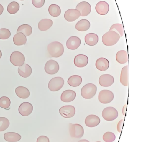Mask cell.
I'll return each mask as SVG.
<instances>
[{"label":"cell","mask_w":151,"mask_h":142,"mask_svg":"<svg viewBox=\"0 0 151 142\" xmlns=\"http://www.w3.org/2000/svg\"><path fill=\"white\" fill-rule=\"evenodd\" d=\"M1 56H2V53H1V51L0 50V59L1 58Z\"/></svg>","instance_id":"obj_45"},{"label":"cell","mask_w":151,"mask_h":142,"mask_svg":"<svg viewBox=\"0 0 151 142\" xmlns=\"http://www.w3.org/2000/svg\"><path fill=\"white\" fill-rule=\"evenodd\" d=\"M97 87L93 83H88L81 89V94L86 99H90L94 97L97 92Z\"/></svg>","instance_id":"obj_3"},{"label":"cell","mask_w":151,"mask_h":142,"mask_svg":"<svg viewBox=\"0 0 151 142\" xmlns=\"http://www.w3.org/2000/svg\"><path fill=\"white\" fill-rule=\"evenodd\" d=\"M17 95L22 99H26L29 97L30 92L29 89L24 86H18L15 89Z\"/></svg>","instance_id":"obj_25"},{"label":"cell","mask_w":151,"mask_h":142,"mask_svg":"<svg viewBox=\"0 0 151 142\" xmlns=\"http://www.w3.org/2000/svg\"><path fill=\"white\" fill-rule=\"evenodd\" d=\"M109 31H114L116 32L120 35V37H122L124 35V30L122 25L120 24H115L111 26Z\"/></svg>","instance_id":"obj_34"},{"label":"cell","mask_w":151,"mask_h":142,"mask_svg":"<svg viewBox=\"0 0 151 142\" xmlns=\"http://www.w3.org/2000/svg\"><path fill=\"white\" fill-rule=\"evenodd\" d=\"M102 116L106 121H113L118 117V111L113 107H108L102 111Z\"/></svg>","instance_id":"obj_6"},{"label":"cell","mask_w":151,"mask_h":142,"mask_svg":"<svg viewBox=\"0 0 151 142\" xmlns=\"http://www.w3.org/2000/svg\"><path fill=\"white\" fill-rule=\"evenodd\" d=\"M114 98V93L111 91L108 90H103L101 91L98 96L99 101L102 104L110 103Z\"/></svg>","instance_id":"obj_8"},{"label":"cell","mask_w":151,"mask_h":142,"mask_svg":"<svg viewBox=\"0 0 151 142\" xmlns=\"http://www.w3.org/2000/svg\"><path fill=\"white\" fill-rule=\"evenodd\" d=\"M20 5L17 2L13 1L9 4L7 7V11L11 14H14L19 11Z\"/></svg>","instance_id":"obj_33"},{"label":"cell","mask_w":151,"mask_h":142,"mask_svg":"<svg viewBox=\"0 0 151 142\" xmlns=\"http://www.w3.org/2000/svg\"><path fill=\"white\" fill-rule=\"evenodd\" d=\"M100 119L95 115H90L86 118L85 123L87 127L93 128L98 126L100 123Z\"/></svg>","instance_id":"obj_18"},{"label":"cell","mask_w":151,"mask_h":142,"mask_svg":"<svg viewBox=\"0 0 151 142\" xmlns=\"http://www.w3.org/2000/svg\"><path fill=\"white\" fill-rule=\"evenodd\" d=\"M81 45V40L77 36L70 37L66 42L67 48L70 50H75L79 47Z\"/></svg>","instance_id":"obj_14"},{"label":"cell","mask_w":151,"mask_h":142,"mask_svg":"<svg viewBox=\"0 0 151 142\" xmlns=\"http://www.w3.org/2000/svg\"><path fill=\"white\" fill-rule=\"evenodd\" d=\"M53 22L49 19H44L38 23V28L40 31H45L50 29L53 25Z\"/></svg>","instance_id":"obj_24"},{"label":"cell","mask_w":151,"mask_h":142,"mask_svg":"<svg viewBox=\"0 0 151 142\" xmlns=\"http://www.w3.org/2000/svg\"><path fill=\"white\" fill-rule=\"evenodd\" d=\"M116 136L113 132L108 131L103 136V139L106 142H113L115 140Z\"/></svg>","instance_id":"obj_37"},{"label":"cell","mask_w":151,"mask_h":142,"mask_svg":"<svg viewBox=\"0 0 151 142\" xmlns=\"http://www.w3.org/2000/svg\"><path fill=\"white\" fill-rule=\"evenodd\" d=\"M129 66L126 65L122 69L120 76V82L124 86H127L129 84Z\"/></svg>","instance_id":"obj_22"},{"label":"cell","mask_w":151,"mask_h":142,"mask_svg":"<svg viewBox=\"0 0 151 142\" xmlns=\"http://www.w3.org/2000/svg\"><path fill=\"white\" fill-rule=\"evenodd\" d=\"M11 101L9 98L3 96L0 98V107L4 109H7L10 106Z\"/></svg>","instance_id":"obj_35"},{"label":"cell","mask_w":151,"mask_h":142,"mask_svg":"<svg viewBox=\"0 0 151 142\" xmlns=\"http://www.w3.org/2000/svg\"><path fill=\"white\" fill-rule=\"evenodd\" d=\"M25 61L24 55L19 51L13 52L10 56V62L15 66L19 67L22 66L24 64Z\"/></svg>","instance_id":"obj_7"},{"label":"cell","mask_w":151,"mask_h":142,"mask_svg":"<svg viewBox=\"0 0 151 142\" xmlns=\"http://www.w3.org/2000/svg\"><path fill=\"white\" fill-rule=\"evenodd\" d=\"M120 35L114 31H109L102 36V41L108 46L115 45L120 39Z\"/></svg>","instance_id":"obj_2"},{"label":"cell","mask_w":151,"mask_h":142,"mask_svg":"<svg viewBox=\"0 0 151 142\" xmlns=\"http://www.w3.org/2000/svg\"><path fill=\"white\" fill-rule=\"evenodd\" d=\"M116 61L121 64L126 63L128 61V54L125 50L118 51L116 56Z\"/></svg>","instance_id":"obj_29"},{"label":"cell","mask_w":151,"mask_h":142,"mask_svg":"<svg viewBox=\"0 0 151 142\" xmlns=\"http://www.w3.org/2000/svg\"><path fill=\"white\" fill-rule=\"evenodd\" d=\"M88 57L85 55L78 54L74 58V64L78 68H83L88 64Z\"/></svg>","instance_id":"obj_17"},{"label":"cell","mask_w":151,"mask_h":142,"mask_svg":"<svg viewBox=\"0 0 151 142\" xmlns=\"http://www.w3.org/2000/svg\"><path fill=\"white\" fill-rule=\"evenodd\" d=\"M78 142H90L88 140L86 139H82V140H79Z\"/></svg>","instance_id":"obj_44"},{"label":"cell","mask_w":151,"mask_h":142,"mask_svg":"<svg viewBox=\"0 0 151 142\" xmlns=\"http://www.w3.org/2000/svg\"><path fill=\"white\" fill-rule=\"evenodd\" d=\"M37 142H50V140L46 136H41L38 138Z\"/></svg>","instance_id":"obj_40"},{"label":"cell","mask_w":151,"mask_h":142,"mask_svg":"<svg viewBox=\"0 0 151 142\" xmlns=\"http://www.w3.org/2000/svg\"><path fill=\"white\" fill-rule=\"evenodd\" d=\"M32 4L36 8H40L44 6L45 0H32Z\"/></svg>","instance_id":"obj_39"},{"label":"cell","mask_w":151,"mask_h":142,"mask_svg":"<svg viewBox=\"0 0 151 142\" xmlns=\"http://www.w3.org/2000/svg\"><path fill=\"white\" fill-rule=\"evenodd\" d=\"M21 1H24V0H21Z\"/></svg>","instance_id":"obj_47"},{"label":"cell","mask_w":151,"mask_h":142,"mask_svg":"<svg viewBox=\"0 0 151 142\" xmlns=\"http://www.w3.org/2000/svg\"><path fill=\"white\" fill-rule=\"evenodd\" d=\"M9 121L7 118L4 117H0V131L6 130L9 126Z\"/></svg>","instance_id":"obj_36"},{"label":"cell","mask_w":151,"mask_h":142,"mask_svg":"<svg viewBox=\"0 0 151 142\" xmlns=\"http://www.w3.org/2000/svg\"><path fill=\"white\" fill-rule=\"evenodd\" d=\"M100 142V141H98V142Z\"/></svg>","instance_id":"obj_46"},{"label":"cell","mask_w":151,"mask_h":142,"mask_svg":"<svg viewBox=\"0 0 151 142\" xmlns=\"http://www.w3.org/2000/svg\"><path fill=\"white\" fill-rule=\"evenodd\" d=\"M126 105H125V106L123 108V113L124 115H125V109H126Z\"/></svg>","instance_id":"obj_43"},{"label":"cell","mask_w":151,"mask_h":142,"mask_svg":"<svg viewBox=\"0 0 151 142\" xmlns=\"http://www.w3.org/2000/svg\"><path fill=\"white\" fill-rule=\"evenodd\" d=\"M33 109V106L31 103L24 102L20 105L18 111L19 113L23 116H28L32 113Z\"/></svg>","instance_id":"obj_13"},{"label":"cell","mask_w":151,"mask_h":142,"mask_svg":"<svg viewBox=\"0 0 151 142\" xmlns=\"http://www.w3.org/2000/svg\"><path fill=\"white\" fill-rule=\"evenodd\" d=\"M64 80L61 77H55L49 81L48 89L52 91H57L60 90L64 85Z\"/></svg>","instance_id":"obj_4"},{"label":"cell","mask_w":151,"mask_h":142,"mask_svg":"<svg viewBox=\"0 0 151 142\" xmlns=\"http://www.w3.org/2000/svg\"><path fill=\"white\" fill-rule=\"evenodd\" d=\"M60 69V66L57 61L53 60L47 61L45 66V72L49 75L56 74Z\"/></svg>","instance_id":"obj_9"},{"label":"cell","mask_w":151,"mask_h":142,"mask_svg":"<svg viewBox=\"0 0 151 142\" xmlns=\"http://www.w3.org/2000/svg\"><path fill=\"white\" fill-rule=\"evenodd\" d=\"M48 12L52 16L57 17L60 15V8L57 4H51L48 8Z\"/></svg>","instance_id":"obj_32"},{"label":"cell","mask_w":151,"mask_h":142,"mask_svg":"<svg viewBox=\"0 0 151 142\" xmlns=\"http://www.w3.org/2000/svg\"><path fill=\"white\" fill-rule=\"evenodd\" d=\"M99 83L103 87H109L114 83V77L109 74L101 75L99 78Z\"/></svg>","instance_id":"obj_15"},{"label":"cell","mask_w":151,"mask_h":142,"mask_svg":"<svg viewBox=\"0 0 151 142\" xmlns=\"http://www.w3.org/2000/svg\"><path fill=\"white\" fill-rule=\"evenodd\" d=\"M96 68L101 71H105L109 68V62L108 60L104 57L97 59L95 63Z\"/></svg>","instance_id":"obj_20"},{"label":"cell","mask_w":151,"mask_h":142,"mask_svg":"<svg viewBox=\"0 0 151 142\" xmlns=\"http://www.w3.org/2000/svg\"><path fill=\"white\" fill-rule=\"evenodd\" d=\"M47 51L51 57L57 58L63 54L64 47L60 42L54 41L50 43L47 46Z\"/></svg>","instance_id":"obj_1"},{"label":"cell","mask_w":151,"mask_h":142,"mask_svg":"<svg viewBox=\"0 0 151 142\" xmlns=\"http://www.w3.org/2000/svg\"><path fill=\"white\" fill-rule=\"evenodd\" d=\"M99 41V37L97 34L93 33H90L85 37L86 43L90 46H93L96 45Z\"/></svg>","instance_id":"obj_23"},{"label":"cell","mask_w":151,"mask_h":142,"mask_svg":"<svg viewBox=\"0 0 151 142\" xmlns=\"http://www.w3.org/2000/svg\"><path fill=\"white\" fill-rule=\"evenodd\" d=\"M11 36V32L9 29L1 28L0 29V39L2 40L7 39Z\"/></svg>","instance_id":"obj_38"},{"label":"cell","mask_w":151,"mask_h":142,"mask_svg":"<svg viewBox=\"0 0 151 142\" xmlns=\"http://www.w3.org/2000/svg\"><path fill=\"white\" fill-rule=\"evenodd\" d=\"M59 112L61 115L64 118H71L76 114V108L73 106H64L60 108Z\"/></svg>","instance_id":"obj_11"},{"label":"cell","mask_w":151,"mask_h":142,"mask_svg":"<svg viewBox=\"0 0 151 142\" xmlns=\"http://www.w3.org/2000/svg\"><path fill=\"white\" fill-rule=\"evenodd\" d=\"M76 93L75 91L71 90L64 91L61 95V100L64 102H71L76 98Z\"/></svg>","instance_id":"obj_16"},{"label":"cell","mask_w":151,"mask_h":142,"mask_svg":"<svg viewBox=\"0 0 151 142\" xmlns=\"http://www.w3.org/2000/svg\"><path fill=\"white\" fill-rule=\"evenodd\" d=\"M82 82V78L78 75H73L70 77L68 80V83L69 85L73 87L79 86Z\"/></svg>","instance_id":"obj_30"},{"label":"cell","mask_w":151,"mask_h":142,"mask_svg":"<svg viewBox=\"0 0 151 142\" xmlns=\"http://www.w3.org/2000/svg\"><path fill=\"white\" fill-rule=\"evenodd\" d=\"M14 43L17 46L25 45L27 41V39L23 33H18L16 34L13 38Z\"/></svg>","instance_id":"obj_28"},{"label":"cell","mask_w":151,"mask_h":142,"mask_svg":"<svg viewBox=\"0 0 151 142\" xmlns=\"http://www.w3.org/2000/svg\"><path fill=\"white\" fill-rule=\"evenodd\" d=\"M109 5L106 2L101 1L96 4L95 10L98 14L100 15H105L109 11Z\"/></svg>","instance_id":"obj_19"},{"label":"cell","mask_w":151,"mask_h":142,"mask_svg":"<svg viewBox=\"0 0 151 142\" xmlns=\"http://www.w3.org/2000/svg\"><path fill=\"white\" fill-rule=\"evenodd\" d=\"M69 132L70 136L75 138H80L83 136L84 130L80 124L76 123L69 124Z\"/></svg>","instance_id":"obj_5"},{"label":"cell","mask_w":151,"mask_h":142,"mask_svg":"<svg viewBox=\"0 0 151 142\" xmlns=\"http://www.w3.org/2000/svg\"><path fill=\"white\" fill-rule=\"evenodd\" d=\"M4 139L9 142H17L21 140L22 136L16 132H7L4 135Z\"/></svg>","instance_id":"obj_27"},{"label":"cell","mask_w":151,"mask_h":142,"mask_svg":"<svg viewBox=\"0 0 151 142\" xmlns=\"http://www.w3.org/2000/svg\"><path fill=\"white\" fill-rule=\"evenodd\" d=\"M18 72L19 75L23 78L29 77L32 73L31 67L27 64H24L20 66L18 69Z\"/></svg>","instance_id":"obj_21"},{"label":"cell","mask_w":151,"mask_h":142,"mask_svg":"<svg viewBox=\"0 0 151 142\" xmlns=\"http://www.w3.org/2000/svg\"><path fill=\"white\" fill-rule=\"evenodd\" d=\"M91 26L90 22L87 19H83L79 20L76 25V28L79 31H86Z\"/></svg>","instance_id":"obj_26"},{"label":"cell","mask_w":151,"mask_h":142,"mask_svg":"<svg viewBox=\"0 0 151 142\" xmlns=\"http://www.w3.org/2000/svg\"><path fill=\"white\" fill-rule=\"evenodd\" d=\"M76 9L80 12V16H86L91 13V6L87 2L82 1L77 4Z\"/></svg>","instance_id":"obj_10"},{"label":"cell","mask_w":151,"mask_h":142,"mask_svg":"<svg viewBox=\"0 0 151 142\" xmlns=\"http://www.w3.org/2000/svg\"><path fill=\"white\" fill-rule=\"evenodd\" d=\"M124 120H121L120 121L118 122L117 125V130L118 132L121 133L122 131V129L123 126L124 124Z\"/></svg>","instance_id":"obj_41"},{"label":"cell","mask_w":151,"mask_h":142,"mask_svg":"<svg viewBox=\"0 0 151 142\" xmlns=\"http://www.w3.org/2000/svg\"><path fill=\"white\" fill-rule=\"evenodd\" d=\"M32 30L31 26L29 24L22 25L18 27L17 33H22L26 36H29L32 33Z\"/></svg>","instance_id":"obj_31"},{"label":"cell","mask_w":151,"mask_h":142,"mask_svg":"<svg viewBox=\"0 0 151 142\" xmlns=\"http://www.w3.org/2000/svg\"><path fill=\"white\" fill-rule=\"evenodd\" d=\"M64 16L68 22H74L80 16V13L76 9H69L65 12Z\"/></svg>","instance_id":"obj_12"},{"label":"cell","mask_w":151,"mask_h":142,"mask_svg":"<svg viewBox=\"0 0 151 142\" xmlns=\"http://www.w3.org/2000/svg\"><path fill=\"white\" fill-rule=\"evenodd\" d=\"M4 11V8L1 4H0V15H1Z\"/></svg>","instance_id":"obj_42"}]
</instances>
